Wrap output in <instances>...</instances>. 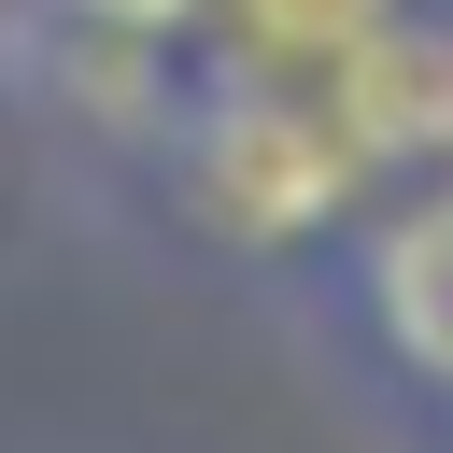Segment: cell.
I'll list each match as a JSON object with an SVG mask.
<instances>
[{"label": "cell", "mask_w": 453, "mask_h": 453, "mask_svg": "<svg viewBox=\"0 0 453 453\" xmlns=\"http://www.w3.org/2000/svg\"><path fill=\"white\" fill-rule=\"evenodd\" d=\"M28 14L113 28V42H170V57H198V42H212V0H28Z\"/></svg>", "instance_id": "8992f818"}, {"label": "cell", "mask_w": 453, "mask_h": 453, "mask_svg": "<svg viewBox=\"0 0 453 453\" xmlns=\"http://www.w3.org/2000/svg\"><path fill=\"white\" fill-rule=\"evenodd\" d=\"M14 142H28V127H14V99H0V198H14Z\"/></svg>", "instance_id": "52a82bcc"}, {"label": "cell", "mask_w": 453, "mask_h": 453, "mask_svg": "<svg viewBox=\"0 0 453 453\" xmlns=\"http://www.w3.org/2000/svg\"><path fill=\"white\" fill-rule=\"evenodd\" d=\"M184 71L198 57H170V42H113V28H71V14H0V99H14V127L28 142H57V156H85V170H142L156 156V127L184 113Z\"/></svg>", "instance_id": "3957f363"}, {"label": "cell", "mask_w": 453, "mask_h": 453, "mask_svg": "<svg viewBox=\"0 0 453 453\" xmlns=\"http://www.w3.org/2000/svg\"><path fill=\"white\" fill-rule=\"evenodd\" d=\"M127 184L156 198V226H170L198 269L269 283V297H297V283L340 255V226L382 198V184L354 170L326 85H283V71H241V57H198V71H184V113L156 127V156H142Z\"/></svg>", "instance_id": "6da1fadb"}, {"label": "cell", "mask_w": 453, "mask_h": 453, "mask_svg": "<svg viewBox=\"0 0 453 453\" xmlns=\"http://www.w3.org/2000/svg\"><path fill=\"white\" fill-rule=\"evenodd\" d=\"M297 311H311L382 396L439 411V396H453V170H439V184H382V198L340 226V255L297 283Z\"/></svg>", "instance_id": "7a4b0ae2"}, {"label": "cell", "mask_w": 453, "mask_h": 453, "mask_svg": "<svg viewBox=\"0 0 453 453\" xmlns=\"http://www.w3.org/2000/svg\"><path fill=\"white\" fill-rule=\"evenodd\" d=\"M326 113H340L368 184H439L453 170V0H396L326 71Z\"/></svg>", "instance_id": "277c9868"}, {"label": "cell", "mask_w": 453, "mask_h": 453, "mask_svg": "<svg viewBox=\"0 0 453 453\" xmlns=\"http://www.w3.org/2000/svg\"><path fill=\"white\" fill-rule=\"evenodd\" d=\"M425 439H439V453H453V396H439V411H425Z\"/></svg>", "instance_id": "ba28073f"}, {"label": "cell", "mask_w": 453, "mask_h": 453, "mask_svg": "<svg viewBox=\"0 0 453 453\" xmlns=\"http://www.w3.org/2000/svg\"><path fill=\"white\" fill-rule=\"evenodd\" d=\"M396 0H212V42L198 57H241V71H283V85H326Z\"/></svg>", "instance_id": "5b68a950"}, {"label": "cell", "mask_w": 453, "mask_h": 453, "mask_svg": "<svg viewBox=\"0 0 453 453\" xmlns=\"http://www.w3.org/2000/svg\"><path fill=\"white\" fill-rule=\"evenodd\" d=\"M0 14H14V0H0Z\"/></svg>", "instance_id": "9c48e42d"}]
</instances>
